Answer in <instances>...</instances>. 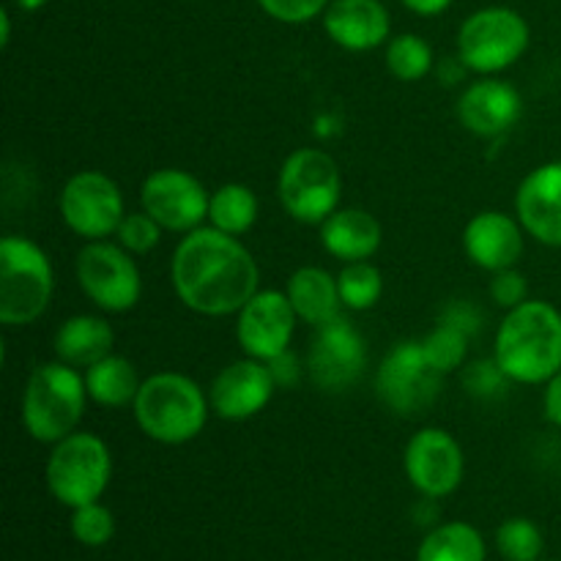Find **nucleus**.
Masks as SVG:
<instances>
[{
	"label": "nucleus",
	"instance_id": "30",
	"mask_svg": "<svg viewBox=\"0 0 561 561\" xmlns=\"http://www.w3.org/2000/svg\"><path fill=\"white\" fill-rule=\"evenodd\" d=\"M496 546L502 557L510 561H537L546 542H542V531L537 529V524L526 518H513L499 526Z\"/></svg>",
	"mask_w": 561,
	"mask_h": 561
},
{
	"label": "nucleus",
	"instance_id": "29",
	"mask_svg": "<svg viewBox=\"0 0 561 561\" xmlns=\"http://www.w3.org/2000/svg\"><path fill=\"white\" fill-rule=\"evenodd\" d=\"M340 285V299H343V307L348 310H370V307L378 305L383 294V279L381 272L376 266H370L367 261L348 263L343 268V274L337 277Z\"/></svg>",
	"mask_w": 561,
	"mask_h": 561
},
{
	"label": "nucleus",
	"instance_id": "2",
	"mask_svg": "<svg viewBox=\"0 0 561 561\" xmlns=\"http://www.w3.org/2000/svg\"><path fill=\"white\" fill-rule=\"evenodd\" d=\"M493 359L510 381L548 383L561 370V312L529 301L507 312L496 332Z\"/></svg>",
	"mask_w": 561,
	"mask_h": 561
},
{
	"label": "nucleus",
	"instance_id": "5",
	"mask_svg": "<svg viewBox=\"0 0 561 561\" xmlns=\"http://www.w3.org/2000/svg\"><path fill=\"white\" fill-rule=\"evenodd\" d=\"M55 274L47 252L31 239L5 236L0 241V321L27 327L47 310Z\"/></svg>",
	"mask_w": 561,
	"mask_h": 561
},
{
	"label": "nucleus",
	"instance_id": "11",
	"mask_svg": "<svg viewBox=\"0 0 561 561\" xmlns=\"http://www.w3.org/2000/svg\"><path fill=\"white\" fill-rule=\"evenodd\" d=\"M60 217L88 241H102L118 233L124 222V195L110 175L99 170H82L66 181L60 192Z\"/></svg>",
	"mask_w": 561,
	"mask_h": 561
},
{
	"label": "nucleus",
	"instance_id": "9",
	"mask_svg": "<svg viewBox=\"0 0 561 561\" xmlns=\"http://www.w3.org/2000/svg\"><path fill=\"white\" fill-rule=\"evenodd\" d=\"M442 383L444 376L431 365L422 343L414 340L394 345L378 365V398L400 416H414L433 405V400L442 394Z\"/></svg>",
	"mask_w": 561,
	"mask_h": 561
},
{
	"label": "nucleus",
	"instance_id": "25",
	"mask_svg": "<svg viewBox=\"0 0 561 561\" xmlns=\"http://www.w3.org/2000/svg\"><path fill=\"white\" fill-rule=\"evenodd\" d=\"M140 387L142 381L137 378L135 365L124 356H104L102 362L91 365L85 373L88 398L93 403L104 405V409H124V405L135 403Z\"/></svg>",
	"mask_w": 561,
	"mask_h": 561
},
{
	"label": "nucleus",
	"instance_id": "19",
	"mask_svg": "<svg viewBox=\"0 0 561 561\" xmlns=\"http://www.w3.org/2000/svg\"><path fill=\"white\" fill-rule=\"evenodd\" d=\"M329 38L351 53H367L389 42V11L381 0H332L323 11Z\"/></svg>",
	"mask_w": 561,
	"mask_h": 561
},
{
	"label": "nucleus",
	"instance_id": "13",
	"mask_svg": "<svg viewBox=\"0 0 561 561\" xmlns=\"http://www.w3.org/2000/svg\"><path fill=\"white\" fill-rule=\"evenodd\" d=\"M365 340L343 316L334 318L332 323L318 327V334L310 348V359H307V370H310L312 383L321 392L340 394L345 389L356 387V381L365 373Z\"/></svg>",
	"mask_w": 561,
	"mask_h": 561
},
{
	"label": "nucleus",
	"instance_id": "38",
	"mask_svg": "<svg viewBox=\"0 0 561 561\" xmlns=\"http://www.w3.org/2000/svg\"><path fill=\"white\" fill-rule=\"evenodd\" d=\"M405 9L414 11V14L422 16H436L442 11H447L453 5V0H403Z\"/></svg>",
	"mask_w": 561,
	"mask_h": 561
},
{
	"label": "nucleus",
	"instance_id": "40",
	"mask_svg": "<svg viewBox=\"0 0 561 561\" xmlns=\"http://www.w3.org/2000/svg\"><path fill=\"white\" fill-rule=\"evenodd\" d=\"M14 5L20 11H38L42 5H47V0H14Z\"/></svg>",
	"mask_w": 561,
	"mask_h": 561
},
{
	"label": "nucleus",
	"instance_id": "37",
	"mask_svg": "<svg viewBox=\"0 0 561 561\" xmlns=\"http://www.w3.org/2000/svg\"><path fill=\"white\" fill-rule=\"evenodd\" d=\"M546 416L561 427V370L548 381L546 389Z\"/></svg>",
	"mask_w": 561,
	"mask_h": 561
},
{
	"label": "nucleus",
	"instance_id": "8",
	"mask_svg": "<svg viewBox=\"0 0 561 561\" xmlns=\"http://www.w3.org/2000/svg\"><path fill=\"white\" fill-rule=\"evenodd\" d=\"M337 162L327 151L318 148H299L285 159L279 170L277 192L285 211L307 225H321L323 219L337 211L340 203Z\"/></svg>",
	"mask_w": 561,
	"mask_h": 561
},
{
	"label": "nucleus",
	"instance_id": "4",
	"mask_svg": "<svg viewBox=\"0 0 561 561\" xmlns=\"http://www.w3.org/2000/svg\"><path fill=\"white\" fill-rule=\"evenodd\" d=\"M85 378L66 362L38 365L22 394V422L42 444H58L71 436L85 411Z\"/></svg>",
	"mask_w": 561,
	"mask_h": 561
},
{
	"label": "nucleus",
	"instance_id": "21",
	"mask_svg": "<svg viewBox=\"0 0 561 561\" xmlns=\"http://www.w3.org/2000/svg\"><path fill=\"white\" fill-rule=\"evenodd\" d=\"M477 327H480V318H477L474 307L466 301H455L442 312L436 329L425 340H420L425 356L442 376H449L463 365Z\"/></svg>",
	"mask_w": 561,
	"mask_h": 561
},
{
	"label": "nucleus",
	"instance_id": "15",
	"mask_svg": "<svg viewBox=\"0 0 561 561\" xmlns=\"http://www.w3.org/2000/svg\"><path fill=\"white\" fill-rule=\"evenodd\" d=\"M405 474L427 499L449 496L463 482V449L442 427H425L405 447Z\"/></svg>",
	"mask_w": 561,
	"mask_h": 561
},
{
	"label": "nucleus",
	"instance_id": "39",
	"mask_svg": "<svg viewBox=\"0 0 561 561\" xmlns=\"http://www.w3.org/2000/svg\"><path fill=\"white\" fill-rule=\"evenodd\" d=\"M0 25H3V33H0V44H3V47H9V42H11V14L9 11H0Z\"/></svg>",
	"mask_w": 561,
	"mask_h": 561
},
{
	"label": "nucleus",
	"instance_id": "35",
	"mask_svg": "<svg viewBox=\"0 0 561 561\" xmlns=\"http://www.w3.org/2000/svg\"><path fill=\"white\" fill-rule=\"evenodd\" d=\"M526 296H529V285H526V277L515 268H504V272H496L491 279V299L496 301L504 310H515L518 305H524Z\"/></svg>",
	"mask_w": 561,
	"mask_h": 561
},
{
	"label": "nucleus",
	"instance_id": "28",
	"mask_svg": "<svg viewBox=\"0 0 561 561\" xmlns=\"http://www.w3.org/2000/svg\"><path fill=\"white\" fill-rule=\"evenodd\" d=\"M387 69L403 82H416L433 69L431 44L414 33H400L387 42Z\"/></svg>",
	"mask_w": 561,
	"mask_h": 561
},
{
	"label": "nucleus",
	"instance_id": "24",
	"mask_svg": "<svg viewBox=\"0 0 561 561\" xmlns=\"http://www.w3.org/2000/svg\"><path fill=\"white\" fill-rule=\"evenodd\" d=\"M113 329L93 316H75L55 332V354L71 367H91L113 354Z\"/></svg>",
	"mask_w": 561,
	"mask_h": 561
},
{
	"label": "nucleus",
	"instance_id": "36",
	"mask_svg": "<svg viewBox=\"0 0 561 561\" xmlns=\"http://www.w3.org/2000/svg\"><path fill=\"white\" fill-rule=\"evenodd\" d=\"M266 365L268 370H272L277 387H294V383L299 381V362H296V356L290 354V351L279 354L277 359L266 362Z\"/></svg>",
	"mask_w": 561,
	"mask_h": 561
},
{
	"label": "nucleus",
	"instance_id": "18",
	"mask_svg": "<svg viewBox=\"0 0 561 561\" xmlns=\"http://www.w3.org/2000/svg\"><path fill=\"white\" fill-rule=\"evenodd\" d=\"M524 99L510 82L488 77L463 91L458 102L460 124L477 137H499L518 124Z\"/></svg>",
	"mask_w": 561,
	"mask_h": 561
},
{
	"label": "nucleus",
	"instance_id": "31",
	"mask_svg": "<svg viewBox=\"0 0 561 561\" xmlns=\"http://www.w3.org/2000/svg\"><path fill=\"white\" fill-rule=\"evenodd\" d=\"M71 531H75L77 540L88 548H102L113 540L115 535V520L113 513L107 507H102L99 502L82 504L71 515Z\"/></svg>",
	"mask_w": 561,
	"mask_h": 561
},
{
	"label": "nucleus",
	"instance_id": "20",
	"mask_svg": "<svg viewBox=\"0 0 561 561\" xmlns=\"http://www.w3.org/2000/svg\"><path fill=\"white\" fill-rule=\"evenodd\" d=\"M466 255L471 263L485 272H504L515 268L524 255V233L513 217L502 211H482L466 225L463 233Z\"/></svg>",
	"mask_w": 561,
	"mask_h": 561
},
{
	"label": "nucleus",
	"instance_id": "6",
	"mask_svg": "<svg viewBox=\"0 0 561 561\" xmlns=\"http://www.w3.org/2000/svg\"><path fill=\"white\" fill-rule=\"evenodd\" d=\"M110 449L93 433H71L55 444L47 460L49 493L71 510L99 502L104 488L110 485Z\"/></svg>",
	"mask_w": 561,
	"mask_h": 561
},
{
	"label": "nucleus",
	"instance_id": "7",
	"mask_svg": "<svg viewBox=\"0 0 561 561\" xmlns=\"http://www.w3.org/2000/svg\"><path fill=\"white\" fill-rule=\"evenodd\" d=\"M529 22L507 5H488L474 11L460 25L458 53L471 71L496 75L510 69L529 49Z\"/></svg>",
	"mask_w": 561,
	"mask_h": 561
},
{
	"label": "nucleus",
	"instance_id": "10",
	"mask_svg": "<svg viewBox=\"0 0 561 561\" xmlns=\"http://www.w3.org/2000/svg\"><path fill=\"white\" fill-rule=\"evenodd\" d=\"M77 283L82 294L107 312H126L140 301L142 279L131 252L107 241H91L77 255Z\"/></svg>",
	"mask_w": 561,
	"mask_h": 561
},
{
	"label": "nucleus",
	"instance_id": "23",
	"mask_svg": "<svg viewBox=\"0 0 561 561\" xmlns=\"http://www.w3.org/2000/svg\"><path fill=\"white\" fill-rule=\"evenodd\" d=\"M288 299L294 305L296 316L301 321L312 323V327H323V323H332L334 318H340V285L337 279L329 272L318 266H305L299 272L290 274L288 279Z\"/></svg>",
	"mask_w": 561,
	"mask_h": 561
},
{
	"label": "nucleus",
	"instance_id": "3",
	"mask_svg": "<svg viewBox=\"0 0 561 561\" xmlns=\"http://www.w3.org/2000/svg\"><path fill=\"white\" fill-rule=\"evenodd\" d=\"M140 431L159 444H186L201 436L208 420V398L192 378L159 373L142 381L135 398Z\"/></svg>",
	"mask_w": 561,
	"mask_h": 561
},
{
	"label": "nucleus",
	"instance_id": "1",
	"mask_svg": "<svg viewBox=\"0 0 561 561\" xmlns=\"http://www.w3.org/2000/svg\"><path fill=\"white\" fill-rule=\"evenodd\" d=\"M173 288L201 316H230L257 294V263L236 236L197 228L175 247Z\"/></svg>",
	"mask_w": 561,
	"mask_h": 561
},
{
	"label": "nucleus",
	"instance_id": "34",
	"mask_svg": "<svg viewBox=\"0 0 561 561\" xmlns=\"http://www.w3.org/2000/svg\"><path fill=\"white\" fill-rule=\"evenodd\" d=\"M257 5L272 20L285 22V25H301V22H310L323 14L329 9V0H257Z\"/></svg>",
	"mask_w": 561,
	"mask_h": 561
},
{
	"label": "nucleus",
	"instance_id": "27",
	"mask_svg": "<svg viewBox=\"0 0 561 561\" xmlns=\"http://www.w3.org/2000/svg\"><path fill=\"white\" fill-rule=\"evenodd\" d=\"M257 219V197L244 184L219 186L208 203V222L211 228L222 230L228 236H241L255 225Z\"/></svg>",
	"mask_w": 561,
	"mask_h": 561
},
{
	"label": "nucleus",
	"instance_id": "17",
	"mask_svg": "<svg viewBox=\"0 0 561 561\" xmlns=\"http://www.w3.org/2000/svg\"><path fill=\"white\" fill-rule=\"evenodd\" d=\"M515 211L540 244L561 247V162L540 164L520 181Z\"/></svg>",
	"mask_w": 561,
	"mask_h": 561
},
{
	"label": "nucleus",
	"instance_id": "22",
	"mask_svg": "<svg viewBox=\"0 0 561 561\" xmlns=\"http://www.w3.org/2000/svg\"><path fill=\"white\" fill-rule=\"evenodd\" d=\"M323 250L337 261H367L381 247V225L362 208H343L321 222Z\"/></svg>",
	"mask_w": 561,
	"mask_h": 561
},
{
	"label": "nucleus",
	"instance_id": "26",
	"mask_svg": "<svg viewBox=\"0 0 561 561\" xmlns=\"http://www.w3.org/2000/svg\"><path fill=\"white\" fill-rule=\"evenodd\" d=\"M416 561H485V542L474 526L444 524L422 540Z\"/></svg>",
	"mask_w": 561,
	"mask_h": 561
},
{
	"label": "nucleus",
	"instance_id": "33",
	"mask_svg": "<svg viewBox=\"0 0 561 561\" xmlns=\"http://www.w3.org/2000/svg\"><path fill=\"white\" fill-rule=\"evenodd\" d=\"M507 381L510 378L504 376V370L499 367L496 359L471 362V365L463 370V387L471 398H480V400L502 398V394L507 392Z\"/></svg>",
	"mask_w": 561,
	"mask_h": 561
},
{
	"label": "nucleus",
	"instance_id": "32",
	"mask_svg": "<svg viewBox=\"0 0 561 561\" xmlns=\"http://www.w3.org/2000/svg\"><path fill=\"white\" fill-rule=\"evenodd\" d=\"M159 233H162V228H159L157 219L148 217L146 211H140L126 214L115 236H118V244L124 247L126 252H131V255H146V252H151L153 247L159 244Z\"/></svg>",
	"mask_w": 561,
	"mask_h": 561
},
{
	"label": "nucleus",
	"instance_id": "12",
	"mask_svg": "<svg viewBox=\"0 0 561 561\" xmlns=\"http://www.w3.org/2000/svg\"><path fill=\"white\" fill-rule=\"evenodd\" d=\"M142 211L153 217L162 230L192 233L208 219V192L186 170L164 168L148 175L140 190Z\"/></svg>",
	"mask_w": 561,
	"mask_h": 561
},
{
	"label": "nucleus",
	"instance_id": "16",
	"mask_svg": "<svg viewBox=\"0 0 561 561\" xmlns=\"http://www.w3.org/2000/svg\"><path fill=\"white\" fill-rule=\"evenodd\" d=\"M274 389H277V381H274L266 362L250 356V359H239L228 365L214 378L208 403L222 420L241 422L261 414L268 400H272Z\"/></svg>",
	"mask_w": 561,
	"mask_h": 561
},
{
	"label": "nucleus",
	"instance_id": "14",
	"mask_svg": "<svg viewBox=\"0 0 561 561\" xmlns=\"http://www.w3.org/2000/svg\"><path fill=\"white\" fill-rule=\"evenodd\" d=\"M296 321H299V316H296L288 294H279V290H257L241 307L239 323H236V337H239L247 356L272 362L288 351Z\"/></svg>",
	"mask_w": 561,
	"mask_h": 561
}]
</instances>
